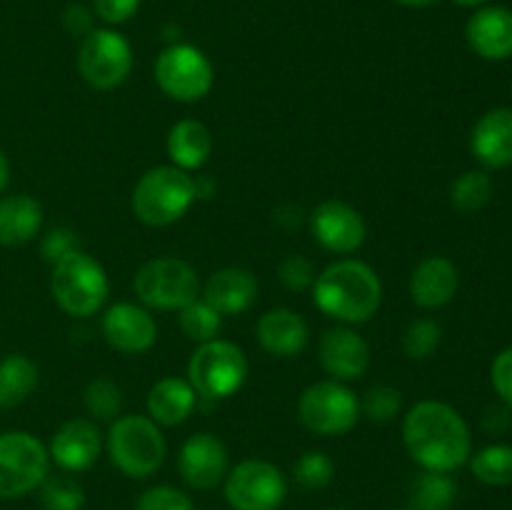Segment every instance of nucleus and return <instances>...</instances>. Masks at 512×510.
Listing matches in <instances>:
<instances>
[{
    "mask_svg": "<svg viewBox=\"0 0 512 510\" xmlns=\"http://www.w3.org/2000/svg\"><path fill=\"white\" fill-rule=\"evenodd\" d=\"M310 230L313 238L335 255L355 253L368 235V225L360 210L343 200H323L310 213Z\"/></svg>",
    "mask_w": 512,
    "mask_h": 510,
    "instance_id": "nucleus-14",
    "label": "nucleus"
},
{
    "mask_svg": "<svg viewBox=\"0 0 512 510\" xmlns=\"http://www.w3.org/2000/svg\"><path fill=\"white\" fill-rule=\"evenodd\" d=\"M313 303L320 313L340 323H368L383 303V283L363 260H335L315 275Z\"/></svg>",
    "mask_w": 512,
    "mask_h": 510,
    "instance_id": "nucleus-2",
    "label": "nucleus"
},
{
    "mask_svg": "<svg viewBox=\"0 0 512 510\" xmlns=\"http://www.w3.org/2000/svg\"><path fill=\"white\" fill-rule=\"evenodd\" d=\"M320 365L325 373L340 383L360 380L370 368V345L353 328H330L320 338Z\"/></svg>",
    "mask_w": 512,
    "mask_h": 510,
    "instance_id": "nucleus-17",
    "label": "nucleus"
},
{
    "mask_svg": "<svg viewBox=\"0 0 512 510\" xmlns=\"http://www.w3.org/2000/svg\"><path fill=\"white\" fill-rule=\"evenodd\" d=\"M50 475V453L43 440L25 430L0 433V500H18Z\"/></svg>",
    "mask_w": 512,
    "mask_h": 510,
    "instance_id": "nucleus-7",
    "label": "nucleus"
},
{
    "mask_svg": "<svg viewBox=\"0 0 512 510\" xmlns=\"http://www.w3.org/2000/svg\"><path fill=\"white\" fill-rule=\"evenodd\" d=\"M78 70L95 90H115L133 70V48L118 30L100 28L85 35L78 50Z\"/></svg>",
    "mask_w": 512,
    "mask_h": 510,
    "instance_id": "nucleus-12",
    "label": "nucleus"
},
{
    "mask_svg": "<svg viewBox=\"0 0 512 510\" xmlns=\"http://www.w3.org/2000/svg\"><path fill=\"white\" fill-rule=\"evenodd\" d=\"M403 443L420 468L438 473H453L473 455L468 423L440 400H420L405 413Z\"/></svg>",
    "mask_w": 512,
    "mask_h": 510,
    "instance_id": "nucleus-1",
    "label": "nucleus"
},
{
    "mask_svg": "<svg viewBox=\"0 0 512 510\" xmlns=\"http://www.w3.org/2000/svg\"><path fill=\"white\" fill-rule=\"evenodd\" d=\"M105 343L123 355L145 353L158 340V325L148 308L135 303H115L100 320Z\"/></svg>",
    "mask_w": 512,
    "mask_h": 510,
    "instance_id": "nucleus-15",
    "label": "nucleus"
},
{
    "mask_svg": "<svg viewBox=\"0 0 512 510\" xmlns=\"http://www.w3.org/2000/svg\"><path fill=\"white\" fill-rule=\"evenodd\" d=\"M43 228V208L25 193L0 198V245H25Z\"/></svg>",
    "mask_w": 512,
    "mask_h": 510,
    "instance_id": "nucleus-24",
    "label": "nucleus"
},
{
    "mask_svg": "<svg viewBox=\"0 0 512 510\" xmlns=\"http://www.w3.org/2000/svg\"><path fill=\"white\" fill-rule=\"evenodd\" d=\"M50 295L63 313L73 318H90L105 305L110 280L103 265L93 255L75 250L58 260L50 273Z\"/></svg>",
    "mask_w": 512,
    "mask_h": 510,
    "instance_id": "nucleus-5",
    "label": "nucleus"
},
{
    "mask_svg": "<svg viewBox=\"0 0 512 510\" xmlns=\"http://www.w3.org/2000/svg\"><path fill=\"white\" fill-rule=\"evenodd\" d=\"M280 283L288 290H295V293H303L310 285L315 283V268L308 258L303 255H288L283 263L278 265Z\"/></svg>",
    "mask_w": 512,
    "mask_h": 510,
    "instance_id": "nucleus-37",
    "label": "nucleus"
},
{
    "mask_svg": "<svg viewBox=\"0 0 512 510\" xmlns=\"http://www.w3.org/2000/svg\"><path fill=\"white\" fill-rule=\"evenodd\" d=\"M465 40L485 60H508L512 55V10L488 5L470 15Z\"/></svg>",
    "mask_w": 512,
    "mask_h": 510,
    "instance_id": "nucleus-19",
    "label": "nucleus"
},
{
    "mask_svg": "<svg viewBox=\"0 0 512 510\" xmlns=\"http://www.w3.org/2000/svg\"><path fill=\"white\" fill-rule=\"evenodd\" d=\"M400 510H413V508H400Z\"/></svg>",
    "mask_w": 512,
    "mask_h": 510,
    "instance_id": "nucleus-47",
    "label": "nucleus"
},
{
    "mask_svg": "<svg viewBox=\"0 0 512 510\" xmlns=\"http://www.w3.org/2000/svg\"><path fill=\"white\" fill-rule=\"evenodd\" d=\"M83 403L88 415H93V420H110L113 423L123 410V393H120L118 383H113L110 378H95L85 388Z\"/></svg>",
    "mask_w": 512,
    "mask_h": 510,
    "instance_id": "nucleus-32",
    "label": "nucleus"
},
{
    "mask_svg": "<svg viewBox=\"0 0 512 510\" xmlns=\"http://www.w3.org/2000/svg\"><path fill=\"white\" fill-rule=\"evenodd\" d=\"M248 378V358L233 340L215 338L198 345L188 360V383L205 400H225Z\"/></svg>",
    "mask_w": 512,
    "mask_h": 510,
    "instance_id": "nucleus-6",
    "label": "nucleus"
},
{
    "mask_svg": "<svg viewBox=\"0 0 512 510\" xmlns=\"http://www.w3.org/2000/svg\"><path fill=\"white\" fill-rule=\"evenodd\" d=\"M135 510H195L193 498L175 485H153L135 500Z\"/></svg>",
    "mask_w": 512,
    "mask_h": 510,
    "instance_id": "nucleus-36",
    "label": "nucleus"
},
{
    "mask_svg": "<svg viewBox=\"0 0 512 510\" xmlns=\"http://www.w3.org/2000/svg\"><path fill=\"white\" fill-rule=\"evenodd\" d=\"M490 380H493V388L500 395V400L512 408V345L495 355Z\"/></svg>",
    "mask_w": 512,
    "mask_h": 510,
    "instance_id": "nucleus-39",
    "label": "nucleus"
},
{
    "mask_svg": "<svg viewBox=\"0 0 512 510\" xmlns=\"http://www.w3.org/2000/svg\"><path fill=\"white\" fill-rule=\"evenodd\" d=\"M470 150L485 168L512 165V110L495 108L485 113L470 133Z\"/></svg>",
    "mask_w": 512,
    "mask_h": 510,
    "instance_id": "nucleus-21",
    "label": "nucleus"
},
{
    "mask_svg": "<svg viewBox=\"0 0 512 510\" xmlns=\"http://www.w3.org/2000/svg\"><path fill=\"white\" fill-rule=\"evenodd\" d=\"M230 470V455L223 440L213 433H195L180 445L178 473L193 490H213Z\"/></svg>",
    "mask_w": 512,
    "mask_h": 510,
    "instance_id": "nucleus-13",
    "label": "nucleus"
},
{
    "mask_svg": "<svg viewBox=\"0 0 512 510\" xmlns=\"http://www.w3.org/2000/svg\"><path fill=\"white\" fill-rule=\"evenodd\" d=\"M458 5H465V8H473V5H483L488 3V0H455Z\"/></svg>",
    "mask_w": 512,
    "mask_h": 510,
    "instance_id": "nucleus-45",
    "label": "nucleus"
},
{
    "mask_svg": "<svg viewBox=\"0 0 512 510\" xmlns=\"http://www.w3.org/2000/svg\"><path fill=\"white\" fill-rule=\"evenodd\" d=\"M295 483L305 490H320L325 485L333 483L335 478V463L330 460V455H325L323 450H308L298 458V463L293 465Z\"/></svg>",
    "mask_w": 512,
    "mask_h": 510,
    "instance_id": "nucleus-34",
    "label": "nucleus"
},
{
    "mask_svg": "<svg viewBox=\"0 0 512 510\" xmlns=\"http://www.w3.org/2000/svg\"><path fill=\"white\" fill-rule=\"evenodd\" d=\"M38 365L28 355H5L0 360V410L18 408L38 388Z\"/></svg>",
    "mask_w": 512,
    "mask_h": 510,
    "instance_id": "nucleus-26",
    "label": "nucleus"
},
{
    "mask_svg": "<svg viewBox=\"0 0 512 510\" xmlns=\"http://www.w3.org/2000/svg\"><path fill=\"white\" fill-rule=\"evenodd\" d=\"M158 88L178 103H198L213 90L215 70L208 55L188 43H170L155 58Z\"/></svg>",
    "mask_w": 512,
    "mask_h": 510,
    "instance_id": "nucleus-10",
    "label": "nucleus"
},
{
    "mask_svg": "<svg viewBox=\"0 0 512 510\" xmlns=\"http://www.w3.org/2000/svg\"><path fill=\"white\" fill-rule=\"evenodd\" d=\"M403 408V395L393 385H373L360 398V415H365L373 423H390L400 415Z\"/></svg>",
    "mask_w": 512,
    "mask_h": 510,
    "instance_id": "nucleus-33",
    "label": "nucleus"
},
{
    "mask_svg": "<svg viewBox=\"0 0 512 510\" xmlns=\"http://www.w3.org/2000/svg\"><path fill=\"white\" fill-rule=\"evenodd\" d=\"M458 285L460 275L453 260L445 258V255H428L410 273L408 288L415 305L425 310H435L443 308L455 298Z\"/></svg>",
    "mask_w": 512,
    "mask_h": 510,
    "instance_id": "nucleus-18",
    "label": "nucleus"
},
{
    "mask_svg": "<svg viewBox=\"0 0 512 510\" xmlns=\"http://www.w3.org/2000/svg\"><path fill=\"white\" fill-rule=\"evenodd\" d=\"M470 470L475 478L485 485H510L512 483V445L493 443L480 448L478 453L470 455Z\"/></svg>",
    "mask_w": 512,
    "mask_h": 510,
    "instance_id": "nucleus-29",
    "label": "nucleus"
},
{
    "mask_svg": "<svg viewBox=\"0 0 512 510\" xmlns=\"http://www.w3.org/2000/svg\"><path fill=\"white\" fill-rule=\"evenodd\" d=\"M328 510H348V508H328Z\"/></svg>",
    "mask_w": 512,
    "mask_h": 510,
    "instance_id": "nucleus-46",
    "label": "nucleus"
},
{
    "mask_svg": "<svg viewBox=\"0 0 512 510\" xmlns=\"http://www.w3.org/2000/svg\"><path fill=\"white\" fill-rule=\"evenodd\" d=\"M493 198V180L485 170H468L450 185V205L463 215H475Z\"/></svg>",
    "mask_w": 512,
    "mask_h": 510,
    "instance_id": "nucleus-28",
    "label": "nucleus"
},
{
    "mask_svg": "<svg viewBox=\"0 0 512 510\" xmlns=\"http://www.w3.org/2000/svg\"><path fill=\"white\" fill-rule=\"evenodd\" d=\"M165 150H168V158L173 160L175 168L198 170L213 155V135H210L208 125L200 123V120H178L170 128Z\"/></svg>",
    "mask_w": 512,
    "mask_h": 510,
    "instance_id": "nucleus-25",
    "label": "nucleus"
},
{
    "mask_svg": "<svg viewBox=\"0 0 512 510\" xmlns=\"http://www.w3.org/2000/svg\"><path fill=\"white\" fill-rule=\"evenodd\" d=\"M195 405H198V393L188 383V378L168 375L150 388L148 418L165 428H173V425H183L193 415Z\"/></svg>",
    "mask_w": 512,
    "mask_h": 510,
    "instance_id": "nucleus-23",
    "label": "nucleus"
},
{
    "mask_svg": "<svg viewBox=\"0 0 512 510\" xmlns=\"http://www.w3.org/2000/svg\"><path fill=\"white\" fill-rule=\"evenodd\" d=\"M458 495V485L450 473L423 470L410 483V508L413 510H450Z\"/></svg>",
    "mask_w": 512,
    "mask_h": 510,
    "instance_id": "nucleus-27",
    "label": "nucleus"
},
{
    "mask_svg": "<svg viewBox=\"0 0 512 510\" xmlns=\"http://www.w3.org/2000/svg\"><path fill=\"white\" fill-rule=\"evenodd\" d=\"M298 418L320 438H340L360 420V398L340 380H318L300 393Z\"/></svg>",
    "mask_w": 512,
    "mask_h": 510,
    "instance_id": "nucleus-8",
    "label": "nucleus"
},
{
    "mask_svg": "<svg viewBox=\"0 0 512 510\" xmlns=\"http://www.w3.org/2000/svg\"><path fill=\"white\" fill-rule=\"evenodd\" d=\"M105 453L110 463L133 480H145L165 463V435L148 415H120L105 435Z\"/></svg>",
    "mask_w": 512,
    "mask_h": 510,
    "instance_id": "nucleus-3",
    "label": "nucleus"
},
{
    "mask_svg": "<svg viewBox=\"0 0 512 510\" xmlns=\"http://www.w3.org/2000/svg\"><path fill=\"white\" fill-rule=\"evenodd\" d=\"M443 340V328L430 318H418L405 328L403 350L410 360H425L438 350Z\"/></svg>",
    "mask_w": 512,
    "mask_h": 510,
    "instance_id": "nucleus-35",
    "label": "nucleus"
},
{
    "mask_svg": "<svg viewBox=\"0 0 512 510\" xmlns=\"http://www.w3.org/2000/svg\"><path fill=\"white\" fill-rule=\"evenodd\" d=\"M258 298V280L245 268H223L205 283L203 300L220 315H240Z\"/></svg>",
    "mask_w": 512,
    "mask_h": 510,
    "instance_id": "nucleus-22",
    "label": "nucleus"
},
{
    "mask_svg": "<svg viewBox=\"0 0 512 510\" xmlns=\"http://www.w3.org/2000/svg\"><path fill=\"white\" fill-rule=\"evenodd\" d=\"M63 25L70 35H90L93 33V10L85 5H68L63 10Z\"/></svg>",
    "mask_w": 512,
    "mask_h": 510,
    "instance_id": "nucleus-41",
    "label": "nucleus"
},
{
    "mask_svg": "<svg viewBox=\"0 0 512 510\" xmlns=\"http://www.w3.org/2000/svg\"><path fill=\"white\" fill-rule=\"evenodd\" d=\"M138 300L155 310H180L198 300V270L183 258H153L133 278Z\"/></svg>",
    "mask_w": 512,
    "mask_h": 510,
    "instance_id": "nucleus-9",
    "label": "nucleus"
},
{
    "mask_svg": "<svg viewBox=\"0 0 512 510\" xmlns=\"http://www.w3.org/2000/svg\"><path fill=\"white\" fill-rule=\"evenodd\" d=\"M140 3H143V0H93V13L98 15L103 23L120 25L138 13Z\"/></svg>",
    "mask_w": 512,
    "mask_h": 510,
    "instance_id": "nucleus-40",
    "label": "nucleus"
},
{
    "mask_svg": "<svg viewBox=\"0 0 512 510\" xmlns=\"http://www.w3.org/2000/svg\"><path fill=\"white\" fill-rule=\"evenodd\" d=\"M178 325L185 338L203 345L208 340L218 338L220 330H223V315L213 305L205 303V300H193L190 305L180 308Z\"/></svg>",
    "mask_w": 512,
    "mask_h": 510,
    "instance_id": "nucleus-30",
    "label": "nucleus"
},
{
    "mask_svg": "<svg viewBox=\"0 0 512 510\" xmlns=\"http://www.w3.org/2000/svg\"><path fill=\"white\" fill-rule=\"evenodd\" d=\"M75 250H80V243H78V235H75V230H70V228H53L43 238V245H40V253H43V258L48 260L50 265H55L58 260L68 258V255L75 253Z\"/></svg>",
    "mask_w": 512,
    "mask_h": 510,
    "instance_id": "nucleus-38",
    "label": "nucleus"
},
{
    "mask_svg": "<svg viewBox=\"0 0 512 510\" xmlns=\"http://www.w3.org/2000/svg\"><path fill=\"white\" fill-rule=\"evenodd\" d=\"M510 423V405L508 408H505V405H490L483 413V428L488 430V433H503V430L510 428Z\"/></svg>",
    "mask_w": 512,
    "mask_h": 510,
    "instance_id": "nucleus-42",
    "label": "nucleus"
},
{
    "mask_svg": "<svg viewBox=\"0 0 512 510\" xmlns=\"http://www.w3.org/2000/svg\"><path fill=\"white\" fill-rule=\"evenodd\" d=\"M8 183H10V160L8 155H5V150L0 148V193L8 188Z\"/></svg>",
    "mask_w": 512,
    "mask_h": 510,
    "instance_id": "nucleus-43",
    "label": "nucleus"
},
{
    "mask_svg": "<svg viewBox=\"0 0 512 510\" xmlns=\"http://www.w3.org/2000/svg\"><path fill=\"white\" fill-rule=\"evenodd\" d=\"M223 495L233 510H278L288 498V480L270 460L248 458L228 470Z\"/></svg>",
    "mask_w": 512,
    "mask_h": 510,
    "instance_id": "nucleus-11",
    "label": "nucleus"
},
{
    "mask_svg": "<svg viewBox=\"0 0 512 510\" xmlns=\"http://www.w3.org/2000/svg\"><path fill=\"white\" fill-rule=\"evenodd\" d=\"M103 445V433L95 420L73 418L55 430L48 453L50 460H55L65 473H83V470L93 468Z\"/></svg>",
    "mask_w": 512,
    "mask_h": 510,
    "instance_id": "nucleus-16",
    "label": "nucleus"
},
{
    "mask_svg": "<svg viewBox=\"0 0 512 510\" xmlns=\"http://www.w3.org/2000/svg\"><path fill=\"white\" fill-rule=\"evenodd\" d=\"M258 343L275 358H295L310 343V328L303 315L290 308H273L258 320Z\"/></svg>",
    "mask_w": 512,
    "mask_h": 510,
    "instance_id": "nucleus-20",
    "label": "nucleus"
},
{
    "mask_svg": "<svg viewBox=\"0 0 512 510\" xmlns=\"http://www.w3.org/2000/svg\"><path fill=\"white\" fill-rule=\"evenodd\" d=\"M393 3L403 5V8H428V5L440 3V0H393Z\"/></svg>",
    "mask_w": 512,
    "mask_h": 510,
    "instance_id": "nucleus-44",
    "label": "nucleus"
},
{
    "mask_svg": "<svg viewBox=\"0 0 512 510\" xmlns=\"http://www.w3.org/2000/svg\"><path fill=\"white\" fill-rule=\"evenodd\" d=\"M38 490L45 510H83L85 505L83 485L70 475H48Z\"/></svg>",
    "mask_w": 512,
    "mask_h": 510,
    "instance_id": "nucleus-31",
    "label": "nucleus"
},
{
    "mask_svg": "<svg viewBox=\"0 0 512 510\" xmlns=\"http://www.w3.org/2000/svg\"><path fill=\"white\" fill-rule=\"evenodd\" d=\"M195 203V180L175 165H155L145 170L133 188V213L150 228H165L183 218Z\"/></svg>",
    "mask_w": 512,
    "mask_h": 510,
    "instance_id": "nucleus-4",
    "label": "nucleus"
}]
</instances>
